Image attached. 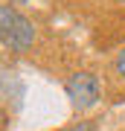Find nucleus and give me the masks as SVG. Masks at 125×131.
Wrapping results in <instances>:
<instances>
[{"label": "nucleus", "instance_id": "4", "mask_svg": "<svg viewBox=\"0 0 125 131\" xmlns=\"http://www.w3.org/2000/svg\"><path fill=\"white\" fill-rule=\"evenodd\" d=\"M64 131H93V122L82 119V122H76V125H70V128H64Z\"/></svg>", "mask_w": 125, "mask_h": 131}, {"label": "nucleus", "instance_id": "3", "mask_svg": "<svg viewBox=\"0 0 125 131\" xmlns=\"http://www.w3.org/2000/svg\"><path fill=\"white\" fill-rule=\"evenodd\" d=\"M113 67H116V76H119V79L125 82V47L116 52V61H113Z\"/></svg>", "mask_w": 125, "mask_h": 131}, {"label": "nucleus", "instance_id": "2", "mask_svg": "<svg viewBox=\"0 0 125 131\" xmlns=\"http://www.w3.org/2000/svg\"><path fill=\"white\" fill-rule=\"evenodd\" d=\"M67 96H70V105L76 111H87L99 102L102 96V88H99V79L96 73L90 70H82V73H73L67 79Z\"/></svg>", "mask_w": 125, "mask_h": 131}, {"label": "nucleus", "instance_id": "1", "mask_svg": "<svg viewBox=\"0 0 125 131\" xmlns=\"http://www.w3.org/2000/svg\"><path fill=\"white\" fill-rule=\"evenodd\" d=\"M0 44L15 52H26L35 44V26L12 6H0Z\"/></svg>", "mask_w": 125, "mask_h": 131}]
</instances>
